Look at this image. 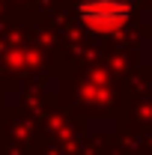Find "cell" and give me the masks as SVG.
<instances>
[{
  "mask_svg": "<svg viewBox=\"0 0 152 155\" xmlns=\"http://www.w3.org/2000/svg\"><path fill=\"white\" fill-rule=\"evenodd\" d=\"M134 15V0H78V18L93 33H116Z\"/></svg>",
  "mask_w": 152,
  "mask_h": 155,
  "instance_id": "obj_1",
  "label": "cell"
}]
</instances>
